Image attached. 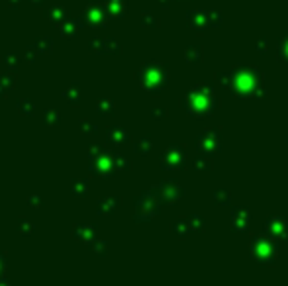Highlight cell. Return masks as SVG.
Returning a JSON list of instances; mask_svg holds the SVG:
<instances>
[{"instance_id": "1", "label": "cell", "mask_w": 288, "mask_h": 286, "mask_svg": "<svg viewBox=\"0 0 288 286\" xmlns=\"http://www.w3.org/2000/svg\"><path fill=\"white\" fill-rule=\"evenodd\" d=\"M216 106H218V98H216V92L210 83L192 86L182 98V108L194 120H204V118L212 116Z\"/></svg>"}, {"instance_id": "2", "label": "cell", "mask_w": 288, "mask_h": 286, "mask_svg": "<svg viewBox=\"0 0 288 286\" xmlns=\"http://www.w3.org/2000/svg\"><path fill=\"white\" fill-rule=\"evenodd\" d=\"M231 90L239 98L255 96L263 88V73L257 67H235L231 69Z\"/></svg>"}, {"instance_id": "3", "label": "cell", "mask_w": 288, "mask_h": 286, "mask_svg": "<svg viewBox=\"0 0 288 286\" xmlns=\"http://www.w3.org/2000/svg\"><path fill=\"white\" fill-rule=\"evenodd\" d=\"M251 257L259 267H271L279 261L281 255V239L273 235H257L251 239Z\"/></svg>"}, {"instance_id": "4", "label": "cell", "mask_w": 288, "mask_h": 286, "mask_svg": "<svg viewBox=\"0 0 288 286\" xmlns=\"http://www.w3.org/2000/svg\"><path fill=\"white\" fill-rule=\"evenodd\" d=\"M138 81H140L144 90L151 92V94H159L169 85L167 65H163V63H145L138 71Z\"/></svg>"}, {"instance_id": "5", "label": "cell", "mask_w": 288, "mask_h": 286, "mask_svg": "<svg viewBox=\"0 0 288 286\" xmlns=\"http://www.w3.org/2000/svg\"><path fill=\"white\" fill-rule=\"evenodd\" d=\"M161 214V202L151 190H144L134 200V220L140 224H147Z\"/></svg>"}, {"instance_id": "6", "label": "cell", "mask_w": 288, "mask_h": 286, "mask_svg": "<svg viewBox=\"0 0 288 286\" xmlns=\"http://www.w3.org/2000/svg\"><path fill=\"white\" fill-rule=\"evenodd\" d=\"M88 171L90 174L104 178V180H112L116 174V165H114V155H110L106 149L102 153L96 155H88Z\"/></svg>"}, {"instance_id": "7", "label": "cell", "mask_w": 288, "mask_h": 286, "mask_svg": "<svg viewBox=\"0 0 288 286\" xmlns=\"http://www.w3.org/2000/svg\"><path fill=\"white\" fill-rule=\"evenodd\" d=\"M151 192L157 196V200L161 202V206H169V204H176L182 196H184V188L180 182L176 180H163L159 184H155L151 188Z\"/></svg>"}, {"instance_id": "8", "label": "cell", "mask_w": 288, "mask_h": 286, "mask_svg": "<svg viewBox=\"0 0 288 286\" xmlns=\"http://www.w3.org/2000/svg\"><path fill=\"white\" fill-rule=\"evenodd\" d=\"M159 165H161L163 171H180V169H184V165H186V149L182 145H176V143L169 145L161 153Z\"/></svg>"}, {"instance_id": "9", "label": "cell", "mask_w": 288, "mask_h": 286, "mask_svg": "<svg viewBox=\"0 0 288 286\" xmlns=\"http://www.w3.org/2000/svg\"><path fill=\"white\" fill-rule=\"evenodd\" d=\"M83 20L90 28H102V26L108 24L110 12H108L106 4H102V2H88L85 12H83Z\"/></svg>"}, {"instance_id": "10", "label": "cell", "mask_w": 288, "mask_h": 286, "mask_svg": "<svg viewBox=\"0 0 288 286\" xmlns=\"http://www.w3.org/2000/svg\"><path fill=\"white\" fill-rule=\"evenodd\" d=\"M220 145H222V138H220V132L218 128H212V130H206L204 134H200L196 138V149L204 155H216L220 151Z\"/></svg>"}, {"instance_id": "11", "label": "cell", "mask_w": 288, "mask_h": 286, "mask_svg": "<svg viewBox=\"0 0 288 286\" xmlns=\"http://www.w3.org/2000/svg\"><path fill=\"white\" fill-rule=\"evenodd\" d=\"M88 51L94 55H118L122 53V45L114 37H92L88 41Z\"/></svg>"}, {"instance_id": "12", "label": "cell", "mask_w": 288, "mask_h": 286, "mask_svg": "<svg viewBox=\"0 0 288 286\" xmlns=\"http://www.w3.org/2000/svg\"><path fill=\"white\" fill-rule=\"evenodd\" d=\"M265 231L281 241H288V222L281 216H269L265 222Z\"/></svg>"}, {"instance_id": "13", "label": "cell", "mask_w": 288, "mask_h": 286, "mask_svg": "<svg viewBox=\"0 0 288 286\" xmlns=\"http://www.w3.org/2000/svg\"><path fill=\"white\" fill-rule=\"evenodd\" d=\"M249 224H251V212H249V208H245V206L233 208V212H231V229L235 233H245L249 229Z\"/></svg>"}, {"instance_id": "14", "label": "cell", "mask_w": 288, "mask_h": 286, "mask_svg": "<svg viewBox=\"0 0 288 286\" xmlns=\"http://www.w3.org/2000/svg\"><path fill=\"white\" fill-rule=\"evenodd\" d=\"M73 239L79 241V243L90 245L92 241L98 239V229H96L94 224H79V226L73 229Z\"/></svg>"}, {"instance_id": "15", "label": "cell", "mask_w": 288, "mask_h": 286, "mask_svg": "<svg viewBox=\"0 0 288 286\" xmlns=\"http://www.w3.org/2000/svg\"><path fill=\"white\" fill-rule=\"evenodd\" d=\"M186 24H188V28H192L198 33L206 31L210 28L208 12H204V10H188L186 12Z\"/></svg>"}, {"instance_id": "16", "label": "cell", "mask_w": 288, "mask_h": 286, "mask_svg": "<svg viewBox=\"0 0 288 286\" xmlns=\"http://www.w3.org/2000/svg\"><path fill=\"white\" fill-rule=\"evenodd\" d=\"M122 204L120 196H102L96 202V214L98 216H112Z\"/></svg>"}, {"instance_id": "17", "label": "cell", "mask_w": 288, "mask_h": 286, "mask_svg": "<svg viewBox=\"0 0 288 286\" xmlns=\"http://www.w3.org/2000/svg\"><path fill=\"white\" fill-rule=\"evenodd\" d=\"M83 26H85V20H83V18H79V20L67 18L65 22L59 24V33H61V37H65V39H73V37H77V33L83 29Z\"/></svg>"}, {"instance_id": "18", "label": "cell", "mask_w": 288, "mask_h": 286, "mask_svg": "<svg viewBox=\"0 0 288 286\" xmlns=\"http://www.w3.org/2000/svg\"><path fill=\"white\" fill-rule=\"evenodd\" d=\"M106 140H108L110 145L120 147V145L130 143V134H128V130L122 128V126H112V128H108V132H106Z\"/></svg>"}, {"instance_id": "19", "label": "cell", "mask_w": 288, "mask_h": 286, "mask_svg": "<svg viewBox=\"0 0 288 286\" xmlns=\"http://www.w3.org/2000/svg\"><path fill=\"white\" fill-rule=\"evenodd\" d=\"M61 96L65 98L67 104H71V106H79V104H81V83L73 81V83L61 92Z\"/></svg>"}, {"instance_id": "20", "label": "cell", "mask_w": 288, "mask_h": 286, "mask_svg": "<svg viewBox=\"0 0 288 286\" xmlns=\"http://www.w3.org/2000/svg\"><path fill=\"white\" fill-rule=\"evenodd\" d=\"M106 8L112 18H124L130 10L128 0H106Z\"/></svg>"}, {"instance_id": "21", "label": "cell", "mask_w": 288, "mask_h": 286, "mask_svg": "<svg viewBox=\"0 0 288 286\" xmlns=\"http://www.w3.org/2000/svg\"><path fill=\"white\" fill-rule=\"evenodd\" d=\"M45 16H47V20H51L53 24H57V26H59L61 22H65V20L69 18V10H67L65 6H61V4H55V6L47 8Z\"/></svg>"}, {"instance_id": "22", "label": "cell", "mask_w": 288, "mask_h": 286, "mask_svg": "<svg viewBox=\"0 0 288 286\" xmlns=\"http://www.w3.org/2000/svg\"><path fill=\"white\" fill-rule=\"evenodd\" d=\"M202 57H204V51L200 45H186L184 47V61L188 65H198L202 61Z\"/></svg>"}, {"instance_id": "23", "label": "cell", "mask_w": 288, "mask_h": 286, "mask_svg": "<svg viewBox=\"0 0 288 286\" xmlns=\"http://www.w3.org/2000/svg\"><path fill=\"white\" fill-rule=\"evenodd\" d=\"M16 108H18V114L22 118H33L35 116V104L29 98H20L16 102Z\"/></svg>"}, {"instance_id": "24", "label": "cell", "mask_w": 288, "mask_h": 286, "mask_svg": "<svg viewBox=\"0 0 288 286\" xmlns=\"http://www.w3.org/2000/svg\"><path fill=\"white\" fill-rule=\"evenodd\" d=\"M171 231L178 237V239H186L190 233H192V229H190V226H188V222H186V218H180V220H176L173 226H171Z\"/></svg>"}, {"instance_id": "25", "label": "cell", "mask_w": 288, "mask_h": 286, "mask_svg": "<svg viewBox=\"0 0 288 286\" xmlns=\"http://www.w3.org/2000/svg\"><path fill=\"white\" fill-rule=\"evenodd\" d=\"M71 192H73L75 196L85 198V196L90 192L88 180H86V178H73V180H71Z\"/></svg>"}, {"instance_id": "26", "label": "cell", "mask_w": 288, "mask_h": 286, "mask_svg": "<svg viewBox=\"0 0 288 286\" xmlns=\"http://www.w3.org/2000/svg\"><path fill=\"white\" fill-rule=\"evenodd\" d=\"M96 112H98V116H102V118L114 116V114H116V104H114V100H110V98L98 100V102H96Z\"/></svg>"}, {"instance_id": "27", "label": "cell", "mask_w": 288, "mask_h": 286, "mask_svg": "<svg viewBox=\"0 0 288 286\" xmlns=\"http://www.w3.org/2000/svg\"><path fill=\"white\" fill-rule=\"evenodd\" d=\"M43 124H45L47 128H59V124H61L59 110H55V108L45 110V112H43Z\"/></svg>"}, {"instance_id": "28", "label": "cell", "mask_w": 288, "mask_h": 286, "mask_svg": "<svg viewBox=\"0 0 288 286\" xmlns=\"http://www.w3.org/2000/svg\"><path fill=\"white\" fill-rule=\"evenodd\" d=\"M151 149H153V140H151L149 136L140 138V140L136 142V145H134V151H136L138 155H149Z\"/></svg>"}, {"instance_id": "29", "label": "cell", "mask_w": 288, "mask_h": 286, "mask_svg": "<svg viewBox=\"0 0 288 286\" xmlns=\"http://www.w3.org/2000/svg\"><path fill=\"white\" fill-rule=\"evenodd\" d=\"M14 83H16L14 71H6L4 75H0V90H2L4 94H8V92L14 88Z\"/></svg>"}, {"instance_id": "30", "label": "cell", "mask_w": 288, "mask_h": 286, "mask_svg": "<svg viewBox=\"0 0 288 286\" xmlns=\"http://www.w3.org/2000/svg\"><path fill=\"white\" fill-rule=\"evenodd\" d=\"M192 167L196 169V171H200V172H204V171H210L212 169V159H210V155H204V153H200L194 161H192Z\"/></svg>"}, {"instance_id": "31", "label": "cell", "mask_w": 288, "mask_h": 286, "mask_svg": "<svg viewBox=\"0 0 288 286\" xmlns=\"http://www.w3.org/2000/svg\"><path fill=\"white\" fill-rule=\"evenodd\" d=\"M231 202V196H230V190L228 188H218L214 192V206H230Z\"/></svg>"}, {"instance_id": "32", "label": "cell", "mask_w": 288, "mask_h": 286, "mask_svg": "<svg viewBox=\"0 0 288 286\" xmlns=\"http://www.w3.org/2000/svg\"><path fill=\"white\" fill-rule=\"evenodd\" d=\"M16 229H18V233H20V235H26V237L35 233V226H33L29 220H26V218H18Z\"/></svg>"}, {"instance_id": "33", "label": "cell", "mask_w": 288, "mask_h": 286, "mask_svg": "<svg viewBox=\"0 0 288 286\" xmlns=\"http://www.w3.org/2000/svg\"><path fill=\"white\" fill-rule=\"evenodd\" d=\"M186 222H188L192 233H202V231H204V218H202V216L190 214V216H186Z\"/></svg>"}, {"instance_id": "34", "label": "cell", "mask_w": 288, "mask_h": 286, "mask_svg": "<svg viewBox=\"0 0 288 286\" xmlns=\"http://www.w3.org/2000/svg\"><path fill=\"white\" fill-rule=\"evenodd\" d=\"M35 47H37L41 53H45V55H51V53H53V39H51L49 35L37 37V39H35Z\"/></svg>"}, {"instance_id": "35", "label": "cell", "mask_w": 288, "mask_h": 286, "mask_svg": "<svg viewBox=\"0 0 288 286\" xmlns=\"http://www.w3.org/2000/svg\"><path fill=\"white\" fill-rule=\"evenodd\" d=\"M88 249H90L96 257H106V253H108V243L102 241V239H96V241H92V243L88 245Z\"/></svg>"}, {"instance_id": "36", "label": "cell", "mask_w": 288, "mask_h": 286, "mask_svg": "<svg viewBox=\"0 0 288 286\" xmlns=\"http://www.w3.org/2000/svg\"><path fill=\"white\" fill-rule=\"evenodd\" d=\"M2 63H4V67H6V71H18V67H20V59H18V55H14V53H6L4 57H2Z\"/></svg>"}, {"instance_id": "37", "label": "cell", "mask_w": 288, "mask_h": 286, "mask_svg": "<svg viewBox=\"0 0 288 286\" xmlns=\"http://www.w3.org/2000/svg\"><path fill=\"white\" fill-rule=\"evenodd\" d=\"M39 55H41V51L35 47V43H33V45H28V47L24 49V59H26L28 63H31V65L37 63V57H39Z\"/></svg>"}, {"instance_id": "38", "label": "cell", "mask_w": 288, "mask_h": 286, "mask_svg": "<svg viewBox=\"0 0 288 286\" xmlns=\"http://www.w3.org/2000/svg\"><path fill=\"white\" fill-rule=\"evenodd\" d=\"M79 126H81V134H83V136H86V138H88V136H96V134H98V126H96V124H92V122H88V120H81V124H79Z\"/></svg>"}, {"instance_id": "39", "label": "cell", "mask_w": 288, "mask_h": 286, "mask_svg": "<svg viewBox=\"0 0 288 286\" xmlns=\"http://www.w3.org/2000/svg\"><path fill=\"white\" fill-rule=\"evenodd\" d=\"M142 26L144 28H157L159 26V20H157V16L153 12L145 10V12H142Z\"/></svg>"}, {"instance_id": "40", "label": "cell", "mask_w": 288, "mask_h": 286, "mask_svg": "<svg viewBox=\"0 0 288 286\" xmlns=\"http://www.w3.org/2000/svg\"><path fill=\"white\" fill-rule=\"evenodd\" d=\"M279 59L288 61V31L279 39Z\"/></svg>"}, {"instance_id": "41", "label": "cell", "mask_w": 288, "mask_h": 286, "mask_svg": "<svg viewBox=\"0 0 288 286\" xmlns=\"http://www.w3.org/2000/svg\"><path fill=\"white\" fill-rule=\"evenodd\" d=\"M114 165H116L118 171H130V169H132L130 159L124 157V155H114Z\"/></svg>"}, {"instance_id": "42", "label": "cell", "mask_w": 288, "mask_h": 286, "mask_svg": "<svg viewBox=\"0 0 288 286\" xmlns=\"http://www.w3.org/2000/svg\"><path fill=\"white\" fill-rule=\"evenodd\" d=\"M222 20H224L222 12H218V10H210V12H208V22H210V28H218V26H222Z\"/></svg>"}, {"instance_id": "43", "label": "cell", "mask_w": 288, "mask_h": 286, "mask_svg": "<svg viewBox=\"0 0 288 286\" xmlns=\"http://www.w3.org/2000/svg\"><path fill=\"white\" fill-rule=\"evenodd\" d=\"M26 204H28L29 208H33V210H39V208L43 206V200H41L39 194H29V196L26 198Z\"/></svg>"}, {"instance_id": "44", "label": "cell", "mask_w": 288, "mask_h": 286, "mask_svg": "<svg viewBox=\"0 0 288 286\" xmlns=\"http://www.w3.org/2000/svg\"><path fill=\"white\" fill-rule=\"evenodd\" d=\"M218 83H220V86L231 88V83H233V79H231V71H230V73H220V75H218Z\"/></svg>"}, {"instance_id": "45", "label": "cell", "mask_w": 288, "mask_h": 286, "mask_svg": "<svg viewBox=\"0 0 288 286\" xmlns=\"http://www.w3.org/2000/svg\"><path fill=\"white\" fill-rule=\"evenodd\" d=\"M151 118L153 120H165L167 118V110L165 108H153L151 110Z\"/></svg>"}, {"instance_id": "46", "label": "cell", "mask_w": 288, "mask_h": 286, "mask_svg": "<svg viewBox=\"0 0 288 286\" xmlns=\"http://www.w3.org/2000/svg\"><path fill=\"white\" fill-rule=\"evenodd\" d=\"M4 273H6V257H4V253H0V283H2V285L8 283V281L4 279Z\"/></svg>"}, {"instance_id": "47", "label": "cell", "mask_w": 288, "mask_h": 286, "mask_svg": "<svg viewBox=\"0 0 288 286\" xmlns=\"http://www.w3.org/2000/svg\"><path fill=\"white\" fill-rule=\"evenodd\" d=\"M267 43H269V39H267V37H263L261 41H257V43H255V47L259 49V53H261V55H265V53H267Z\"/></svg>"}, {"instance_id": "48", "label": "cell", "mask_w": 288, "mask_h": 286, "mask_svg": "<svg viewBox=\"0 0 288 286\" xmlns=\"http://www.w3.org/2000/svg\"><path fill=\"white\" fill-rule=\"evenodd\" d=\"M155 2H159V6H161V8H169L174 0H155Z\"/></svg>"}, {"instance_id": "49", "label": "cell", "mask_w": 288, "mask_h": 286, "mask_svg": "<svg viewBox=\"0 0 288 286\" xmlns=\"http://www.w3.org/2000/svg\"><path fill=\"white\" fill-rule=\"evenodd\" d=\"M18 4H20V0H8V8H18Z\"/></svg>"}, {"instance_id": "50", "label": "cell", "mask_w": 288, "mask_h": 286, "mask_svg": "<svg viewBox=\"0 0 288 286\" xmlns=\"http://www.w3.org/2000/svg\"><path fill=\"white\" fill-rule=\"evenodd\" d=\"M33 6H43V0H29Z\"/></svg>"}, {"instance_id": "51", "label": "cell", "mask_w": 288, "mask_h": 286, "mask_svg": "<svg viewBox=\"0 0 288 286\" xmlns=\"http://www.w3.org/2000/svg\"><path fill=\"white\" fill-rule=\"evenodd\" d=\"M285 143H287V145H288V134H287V136H285Z\"/></svg>"}, {"instance_id": "52", "label": "cell", "mask_w": 288, "mask_h": 286, "mask_svg": "<svg viewBox=\"0 0 288 286\" xmlns=\"http://www.w3.org/2000/svg\"><path fill=\"white\" fill-rule=\"evenodd\" d=\"M2 96H4V92H2V90H0V100H2Z\"/></svg>"}, {"instance_id": "53", "label": "cell", "mask_w": 288, "mask_h": 286, "mask_svg": "<svg viewBox=\"0 0 288 286\" xmlns=\"http://www.w3.org/2000/svg\"><path fill=\"white\" fill-rule=\"evenodd\" d=\"M176 2H184V0H176Z\"/></svg>"}]
</instances>
